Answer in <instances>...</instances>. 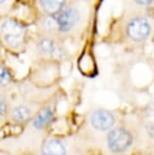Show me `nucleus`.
Here are the masks:
<instances>
[{
    "label": "nucleus",
    "instance_id": "1",
    "mask_svg": "<svg viewBox=\"0 0 154 155\" xmlns=\"http://www.w3.org/2000/svg\"><path fill=\"white\" fill-rule=\"evenodd\" d=\"M79 11L73 6L64 7L57 13L47 15L43 19L42 28L50 35L69 33L79 21Z\"/></svg>",
    "mask_w": 154,
    "mask_h": 155
},
{
    "label": "nucleus",
    "instance_id": "2",
    "mask_svg": "<svg viewBox=\"0 0 154 155\" xmlns=\"http://www.w3.org/2000/svg\"><path fill=\"white\" fill-rule=\"evenodd\" d=\"M27 28L25 25L13 18H6L0 25V36L5 45L10 49L17 50L25 44Z\"/></svg>",
    "mask_w": 154,
    "mask_h": 155
},
{
    "label": "nucleus",
    "instance_id": "3",
    "mask_svg": "<svg viewBox=\"0 0 154 155\" xmlns=\"http://www.w3.org/2000/svg\"><path fill=\"white\" fill-rule=\"evenodd\" d=\"M132 142L133 137L131 133L123 128H116L107 134V147L116 153L126 151Z\"/></svg>",
    "mask_w": 154,
    "mask_h": 155
},
{
    "label": "nucleus",
    "instance_id": "4",
    "mask_svg": "<svg viewBox=\"0 0 154 155\" xmlns=\"http://www.w3.org/2000/svg\"><path fill=\"white\" fill-rule=\"evenodd\" d=\"M127 36L134 42H143L150 36L151 25L146 18L136 17L127 25Z\"/></svg>",
    "mask_w": 154,
    "mask_h": 155
},
{
    "label": "nucleus",
    "instance_id": "5",
    "mask_svg": "<svg viewBox=\"0 0 154 155\" xmlns=\"http://www.w3.org/2000/svg\"><path fill=\"white\" fill-rule=\"evenodd\" d=\"M90 125L97 131H107L115 125V117L109 110L98 109L90 115Z\"/></svg>",
    "mask_w": 154,
    "mask_h": 155
},
{
    "label": "nucleus",
    "instance_id": "6",
    "mask_svg": "<svg viewBox=\"0 0 154 155\" xmlns=\"http://www.w3.org/2000/svg\"><path fill=\"white\" fill-rule=\"evenodd\" d=\"M38 50L41 55L47 58H61L64 53L61 46L50 37H43L38 42Z\"/></svg>",
    "mask_w": 154,
    "mask_h": 155
},
{
    "label": "nucleus",
    "instance_id": "7",
    "mask_svg": "<svg viewBox=\"0 0 154 155\" xmlns=\"http://www.w3.org/2000/svg\"><path fill=\"white\" fill-rule=\"evenodd\" d=\"M54 120V110L52 107H44L33 118L31 125L36 130H44L53 122Z\"/></svg>",
    "mask_w": 154,
    "mask_h": 155
},
{
    "label": "nucleus",
    "instance_id": "8",
    "mask_svg": "<svg viewBox=\"0 0 154 155\" xmlns=\"http://www.w3.org/2000/svg\"><path fill=\"white\" fill-rule=\"evenodd\" d=\"M10 120L16 124H22L25 123L33 117V110L30 107L25 104H17L13 107L9 112Z\"/></svg>",
    "mask_w": 154,
    "mask_h": 155
},
{
    "label": "nucleus",
    "instance_id": "9",
    "mask_svg": "<svg viewBox=\"0 0 154 155\" xmlns=\"http://www.w3.org/2000/svg\"><path fill=\"white\" fill-rule=\"evenodd\" d=\"M43 154L47 155H64L67 153L65 144L59 139L53 138L45 142L42 149Z\"/></svg>",
    "mask_w": 154,
    "mask_h": 155
},
{
    "label": "nucleus",
    "instance_id": "10",
    "mask_svg": "<svg viewBox=\"0 0 154 155\" xmlns=\"http://www.w3.org/2000/svg\"><path fill=\"white\" fill-rule=\"evenodd\" d=\"M67 0H39V5L47 15L57 13L66 6Z\"/></svg>",
    "mask_w": 154,
    "mask_h": 155
},
{
    "label": "nucleus",
    "instance_id": "11",
    "mask_svg": "<svg viewBox=\"0 0 154 155\" xmlns=\"http://www.w3.org/2000/svg\"><path fill=\"white\" fill-rule=\"evenodd\" d=\"M12 77H11L10 72L8 71L6 67L0 64V88L9 85Z\"/></svg>",
    "mask_w": 154,
    "mask_h": 155
},
{
    "label": "nucleus",
    "instance_id": "12",
    "mask_svg": "<svg viewBox=\"0 0 154 155\" xmlns=\"http://www.w3.org/2000/svg\"><path fill=\"white\" fill-rule=\"evenodd\" d=\"M9 114L8 101L3 93L0 92V117H5Z\"/></svg>",
    "mask_w": 154,
    "mask_h": 155
},
{
    "label": "nucleus",
    "instance_id": "13",
    "mask_svg": "<svg viewBox=\"0 0 154 155\" xmlns=\"http://www.w3.org/2000/svg\"><path fill=\"white\" fill-rule=\"evenodd\" d=\"M135 3L138 5H142V6H146V5H150L153 2V0H134Z\"/></svg>",
    "mask_w": 154,
    "mask_h": 155
},
{
    "label": "nucleus",
    "instance_id": "14",
    "mask_svg": "<svg viewBox=\"0 0 154 155\" xmlns=\"http://www.w3.org/2000/svg\"><path fill=\"white\" fill-rule=\"evenodd\" d=\"M6 1H7V0H0V5H1V4H3L4 2H6Z\"/></svg>",
    "mask_w": 154,
    "mask_h": 155
}]
</instances>
